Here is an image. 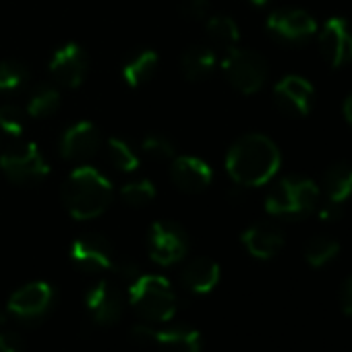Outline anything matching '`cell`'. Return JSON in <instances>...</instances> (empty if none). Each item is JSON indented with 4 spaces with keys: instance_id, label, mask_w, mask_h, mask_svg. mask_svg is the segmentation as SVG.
I'll return each instance as SVG.
<instances>
[{
    "instance_id": "5bb4252c",
    "label": "cell",
    "mask_w": 352,
    "mask_h": 352,
    "mask_svg": "<svg viewBox=\"0 0 352 352\" xmlns=\"http://www.w3.org/2000/svg\"><path fill=\"white\" fill-rule=\"evenodd\" d=\"M54 298V288L48 282H30L15 290L7 302V311L15 315L17 319L32 321L42 317Z\"/></svg>"
},
{
    "instance_id": "4dcf8cb0",
    "label": "cell",
    "mask_w": 352,
    "mask_h": 352,
    "mask_svg": "<svg viewBox=\"0 0 352 352\" xmlns=\"http://www.w3.org/2000/svg\"><path fill=\"white\" fill-rule=\"evenodd\" d=\"M181 15L189 21H206L212 15L210 0H185L181 5Z\"/></svg>"
},
{
    "instance_id": "8992f818",
    "label": "cell",
    "mask_w": 352,
    "mask_h": 352,
    "mask_svg": "<svg viewBox=\"0 0 352 352\" xmlns=\"http://www.w3.org/2000/svg\"><path fill=\"white\" fill-rule=\"evenodd\" d=\"M222 71L230 85L241 94H255L267 81V63L255 50L230 48L222 60Z\"/></svg>"
},
{
    "instance_id": "9c48e42d",
    "label": "cell",
    "mask_w": 352,
    "mask_h": 352,
    "mask_svg": "<svg viewBox=\"0 0 352 352\" xmlns=\"http://www.w3.org/2000/svg\"><path fill=\"white\" fill-rule=\"evenodd\" d=\"M48 69L52 73V79L58 85L77 89L87 77L89 58H87V52L77 42H69L52 54Z\"/></svg>"
},
{
    "instance_id": "d6986e66",
    "label": "cell",
    "mask_w": 352,
    "mask_h": 352,
    "mask_svg": "<svg viewBox=\"0 0 352 352\" xmlns=\"http://www.w3.org/2000/svg\"><path fill=\"white\" fill-rule=\"evenodd\" d=\"M220 282V265L210 257H197L183 270V284L195 294H208Z\"/></svg>"
},
{
    "instance_id": "52a82bcc",
    "label": "cell",
    "mask_w": 352,
    "mask_h": 352,
    "mask_svg": "<svg viewBox=\"0 0 352 352\" xmlns=\"http://www.w3.org/2000/svg\"><path fill=\"white\" fill-rule=\"evenodd\" d=\"M131 336L139 344L153 346L162 352H201L204 348L201 333L187 325H172V327L137 325L131 331Z\"/></svg>"
},
{
    "instance_id": "277c9868",
    "label": "cell",
    "mask_w": 352,
    "mask_h": 352,
    "mask_svg": "<svg viewBox=\"0 0 352 352\" xmlns=\"http://www.w3.org/2000/svg\"><path fill=\"white\" fill-rule=\"evenodd\" d=\"M319 206V187L302 179V176H288L282 179L265 197V210L280 218H305Z\"/></svg>"
},
{
    "instance_id": "9a60e30c",
    "label": "cell",
    "mask_w": 352,
    "mask_h": 352,
    "mask_svg": "<svg viewBox=\"0 0 352 352\" xmlns=\"http://www.w3.org/2000/svg\"><path fill=\"white\" fill-rule=\"evenodd\" d=\"M313 85L305 77L298 75H288L278 81L274 87V100L276 106L288 114V116H307L313 106Z\"/></svg>"
},
{
    "instance_id": "7c38bea8",
    "label": "cell",
    "mask_w": 352,
    "mask_h": 352,
    "mask_svg": "<svg viewBox=\"0 0 352 352\" xmlns=\"http://www.w3.org/2000/svg\"><path fill=\"white\" fill-rule=\"evenodd\" d=\"M170 179L179 191L187 195H197V193H204L212 185L214 172L210 164L201 157L179 155V157H172Z\"/></svg>"
},
{
    "instance_id": "4fadbf2b",
    "label": "cell",
    "mask_w": 352,
    "mask_h": 352,
    "mask_svg": "<svg viewBox=\"0 0 352 352\" xmlns=\"http://www.w3.org/2000/svg\"><path fill=\"white\" fill-rule=\"evenodd\" d=\"M319 50L333 69L352 63V25L342 17H331L321 28Z\"/></svg>"
},
{
    "instance_id": "5b68a950",
    "label": "cell",
    "mask_w": 352,
    "mask_h": 352,
    "mask_svg": "<svg viewBox=\"0 0 352 352\" xmlns=\"http://www.w3.org/2000/svg\"><path fill=\"white\" fill-rule=\"evenodd\" d=\"M0 170L19 187H36L48 179L50 166L36 143H19L0 155Z\"/></svg>"
},
{
    "instance_id": "ac0fdd59",
    "label": "cell",
    "mask_w": 352,
    "mask_h": 352,
    "mask_svg": "<svg viewBox=\"0 0 352 352\" xmlns=\"http://www.w3.org/2000/svg\"><path fill=\"white\" fill-rule=\"evenodd\" d=\"M245 249L257 259H272L284 247V232L276 224H255L241 236Z\"/></svg>"
},
{
    "instance_id": "8d00e7d4",
    "label": "cell",
    "mask_w": 352,
    "mask_h": 352,
    "mask_svg": "<svg viewBox=\"0 0 352 352\" xmlns=\"http://www.w3.org/2000/svg\"><path fill=\"white\" fill-rule=\"evenodd\" d=\"M7 323V313L5 311H0V327H3Z\"/></svg>"
},
{
    "instance_id": "44dd1931",
    "label": "cell",
    "mask_w": 352,
    "mask_h": 352,
    "mask_svg": "<svg viewBox=\"0 0 352 352\" xmlns=\"http://www.w3.org/2000/svg\"><path fill=\"white\" fill-rule=\"evenodd\" d=\"M216 54L208 46H191L183 52L181 69L189 81H204L216 71Z\"/></svg>"
},
{
    "instance_id": "836d02e7",
    "label": "cell",
    "mask_w": 352,
    "mask_h": 352,
    "mask_svg": "<svg viewBox=\"0 0 352 352\" xmlns=\"http://www.w3.org/2000/svg\"><path fill=\"white\" fill-rule=\"evenodd\" d=\"M342 216V212H340V204H331V201H327L321 210H319V218L323 220V222H333V220H338Z\"/></svg>"
},
{
    "instance_id": "e0dca14e",
    "label": "cell",
    "mask_w": 352,
    "mask_h": 352,
    "mask_svg": "<svg viewBox=\"0 0 352 352\" xmlns=\"http://www.w3.org/2000/svg\"><path fill=\"white\" fill-rule=\"evenodd\" d=\"M85 307L96 323L112 325L122 315V296L118 288L106 280L94 284L85 294Z\"/></svg>"
},
{
    "instance_id": "83f0119b",
    "label": "cell",
    "mask_w": 352,
    "mask_h": 352,
    "mask_svg": "<svg viewBox=\"0 0 352 352\" xmlns=\"http://www.w3.org/2000/svg\"><path fill=\"white\" fill-rule=\"evenodd\" d=\"M120 197L131 208H145L155 199V185L151 181H133L120 189Z\"/></svg>"
},
{
    "instance_id": "d590c367",
    "label": "cell",
    "mask_w": 352,
    "mask_h": 352,
    "mask_svg": "<svg viewBox=\"0 0 352 352\" xmlns=\"http://www.w3.org/2000/svg\"><path fill=\"white\" fill-rule=\"evenodd\" d=\"M249 3H253L255 7H263V5H267L270 0H249Z\"/></svg>"
},
{
    "instance_id": "f1b7e54d",
    "label": "cell",
    "mask_w": 352,
    "mask_h": 352,
    "mask_svg": "<svg viewBox=\"0 0 352 352\" xmlns=\"http://www.w3.org/2000/svg\"><path fill=\"white\" fill-rule=\"evenodd\" d=\"M141 151L151 157V160H157V162H164V160H172L176 155V147H174V141L162 133H149L143 141H141Z\"/></svg>"
},
{
    "instance_id": "f546056e",
    "label": "cell",
    "mask_w": 352,
    "mask_h": 352,
    "mask_svg": "<svg viewBox=\"0 0 352 352\" xmlns=\"http://www.w3.org/2000/svg\"><path fill=\"white\" fill-rule=\"evenodd\" d=\"M25 110L15 104L0 106V129L11 137H21L25 131Z\"/></svg>"
},
{
    "instance_id": "ba28073f",
    "label": "cell",
    "mask_w": 352,
    "mask_h": 352,
    "mask_svg": "<svg viewBox=\"0 0 352 352\" xmlns=\"http://www.w3.org/2000/svg\"><path fill=\"white\" fill-rule=\"evenodd\" d=\"M189 241L185 230L174 222H153L149 228V255L160 265H172L187 255Z\"/></svg>"
},
{
    "instance_id": "8fae6325",
    "label": "cell",
    "mask_w": 352,
    "mask_h": 352,
    "mask_svg": "<svg viewBox=\"0 0 352 352\" xmlns=\"http://www.w3.org/2000/svg\"><path fill=\"white\" fill-rule=\"evenodd\" d=\"M71 259L77 267L87 272H104L116 267L114 249L108 239L96 232L81 234L71 245Z\"/></svg>"
},
{
    "instance_id": "7a4b0ae2",
    "label": "cell",
    "mask_w": 352,
    "mask_h": 352,
    "mask_svg": "<svg viewBox=\"0 0 352 352\" xmlns=\"http://www.w3.org/2000/svg\"><path fill=\"white\" fill-rule=\"evenodd\" d=\"M114 197L108 176L94 166H77L63 185V204L75 220H94L102 216Z\"/></svg>"
},
{
    "instance_id": "4316f807",
    "label": "cell",
    "mask_w": 352,
    "mask_h": 352,
    "mask_svg": "<svg viewBox=\"0 0 352 352\" xmlns=\"http://www.w3.org/2000/svg\"><path fill=\"white\" fill-rule=\"evenodd\" d=\"M30 81V71L19 60H3L0 63V91L9 94L25 87Z\"/></svg>"
},
{
    "instance_id": "e575fe53",
    "label": "cell",
    "mask_w": 352,
    "mask_h": 352,
    "mask_svg": "<svg viewBox=\"0 0 352 352\" xmlns=\"http://www.w3.org/2000/svg\"><path fill=\"white\" fill-rule=\"evenodd\" d=\"M344 116H346V120H348V124L352 126V94L346 98V102H344Z\"/></svg>"
},
{
    "instance_id": "6da1fadb",
    "label": "cell",
    "mask_w": 352,
    "mask_h": 352,
    "mask_svg": "<svg viewBox=\"0 0 352 352\" xmlns=\"http://www.w3.org/2000/svg\"><path fill=\"white\" fill-rule=\"evenodd\" d=\"M280 162L278 145L261 133L236 139L226 153V170L230 179L241 187L265 185L274 179Z\"/></svg>"
},
{
    "instance_id": "d6a6232c",
    "label": "cell",
    "mask_w": 352,
    "mask_h": 352,
    "mask_svg": "<svg viewBox=\"0 0 352 352\" xmlns=\"http://www.w3.org/2000/svg\"><path fill=\"white\" fill-rule=\"evenodd\" d=\"M340 302L346 315L352 317V276L344 280L342 288H340Z\"/></svg>"
},
{
    "instance_id": "ffe728a7",
    "label": "cell",
    "mask_w": 352,
    "mask_h": 352,
    "mask_svg": "<svg viewBox=\"0 0 352 352\" xmlns=\"http://www.w3.org/2000/svg\"><path fill=\"white\" fill-rule=\"evenodd\" d=\"M157 67H160V56L155 50H139L124 63L122 81L129 87H141L155 75Z\"/></svg>"
},
{
    "instance_id": "603a6c76",
    "label": "cell",
    "mask_w": 352,
    "mask_h": 352,
    "mask_svg": "<svg viewBox=\"0 0 352 352\" xmlns=\"http://www.w3.org/2000/svg\"><path fill=\"white\" fill-rule=\"evenodd\" d=\"M206 34L212 44L226 48V50L234 48L241 38V30L236 21L228 15H210L206 19Z\"/></svg>"
},
{
    "instance_id": "3957f363",
    "label": "cell",
    "mask_w": 352,
    "mask_h": 352,
    "mask_svg": "<svg viewBox=\"0 0 352 352\" xmlns=\"http://www.w3.org/2000/svg\"><path fill=\"white\" fill-rule=\"evenodd\" d=\"M129 300L135 311L149 323H166L179 309L172 284L157 274H137L129 282Z\"/></svg>"
},
{
    "instance_id": "d4e9b609",
    "label": "cell",
    "mask_w": 352,
    "mask_h": 352,
    "mask_svg": "<svg viewBox=\"0 0 352 352\" xmlns=\"http://www.w3.org/2000/svg\"><path fill=\"white\" fill-rule=\"evenodd\" d=\"M340 253V243L329 236H313L305 247V259L313 267H321Z\"/></svg>"
},
{
    "instance_id": "484cf974",
    "label": "cell",
    "mask_w": 352,
    "mask_h": 352,
    "mask_svg": "<svg viewBox=\"0 0 352 352\" xmlns=\"http://www.w3.org/2000/svg\"><path fill=\"white\" fill-rule=\"evenodd\" d=\"M108 147V155L110 162L114 164V168H118L120 172H135L139 168V155L133 151V147L120 139V137H110L106 141Z\"/></svg>"
},
{
    "instance_id": "2e32d148",
    "label": "cell",
    "mask_w": 352,
    "mask_h": 352,
    "mask_svg": "<svg viewBox=\"0 0 352 352\" xmlns=\"http://www.w3.org/2000/svg\"><path fill=\"white\" fill-rule=\"evenodd\" d=\"M102 145V135L98 126L89 120L71 124L60 139V155L71 162H85L98 153Z\"/></svg>"
},
{
    "instance_id": "30bf717a",
    "label": "cell",
    "mask_w": 352,
    "mask_h": 352,
    "mask_svg": "<svg viewBox=\"0 0 352 352\" xmlns=\"http://www.w3.org/2000/svg\"><path fill=\"white\" fill-rule=\"evenodd\" d=\"M267 32L286 44H302L317 34L315 19L300 9H278L267 17Z\"/></svg>"
},
{
    "instance_id": "1f68e13d",
    "label": "cell",
    "mask_w": 352,
    "mask_h": 352,
    "mask_svg": "<svg viewBox=\"0 0 352 352\" xmlns=\"http://www.w3.org/2000/svg\"><path fill=\"white\" fill-rule=\"evenodd\" d=\"M25 344L21 333L13 329H3L0 331V352H23Z\"/></svg>"
},
{
    "instance_id": "cb8c5ba5",
    "label": "cell",
    "mask_w": 352,
    "mask_h": 352,
    "mask_svg": "<svg viewBox=\"0 0 352 352\" xmlns=\"http://www.w3.org/2000/svg\"><path fill=\"white\" fill-rule=\"evenodd\" d=\"M58 108H60V91L52 85H40L32 94L25 112L32 118H48L56 114Z\"/></svg>"
},
{
    "instance_id": "7402d4cb",
    "label": "cell",
    "mask_w": 352,
    "mask_h": 352,
    "mask_svg": "<svg viewBox=\"0 0 352 352\" xmlns=\"http://www.w3.org/2000/svg\"><path fill=\"white\" fill-rule=\"evenodd\" d=\"M323 187L331 204H344L352 195V166L346 162L331 164L323 174Z\"/></svg>"
}]
</instances>
